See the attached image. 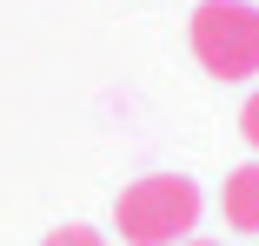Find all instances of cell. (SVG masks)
Returning a JSON list of instances; mask_svg holds the SVG:
<instances>
[{
    "mask_svg": "<svg viewBox=\"0 0 259 246\" xmlns=\"http://www.w3.org/2000/svg\"><path fill=\"white\" fill-rule=\"evenodd\" d=\"M199 213H206V193L186 173H146L113 200V226L126 246H180L199 233Z\"/></svg>",
    "mask_w": 259,
    "mask_h": 246,
    "instance_id": "1",
    "label": "cell"
},
{
    "mask_svg": "<svg viewBox=\"0 0 259 246\" xmlns=\"http://www.w3.org/2000/svg\"><path fill=\"white\" fill-rule=\"evenodd\" d=\"M186 40L213 80H252L259 73V0H199L186 20Z\"/></svg>",
    "mask_w": 259,
    "mask_h": 246,
    "instance_id": "2",
    "label": "cell"
},
{
    "mask_svg": "<svg viewBox=\"0 0 259 246\" xmlns=\"http://www.w3.org/2000/svg\"><path fill=\"white\" fill-rule=\"evenodd\" d=\"M220 213L233 233H259V160L226 173V193H220Z\"/></svg>",
    "mask_w": 259,
    "mask_h": 246,
    "instance_id": "3",
    "label": "cell"
},
{
    "mask_svg": "<svg viewBox=\"0 0 259 246\" xmlns=\"http://www.w3.org/2000/svg\"><path fill=\"white\" fill-rule=\"evenodd\" d=\"M40 246H107V233H93V226H60V233H47Z\"/></svg>",
    "mask_w": 259,
    "mask_h": 246,
    "instance_id": "4",
    "label": "cell"
},
{
    "mask_svg": "<svg viewBox=\"0 0 259 246\" xmlns=\"http://www.w3.org/2000/svg\"><path fill=\"white\" fill-rule=\"evenodd\" d=\"M239 133L252 140V153H259V87L246 93V107H239Z\"/></svg>",
    "mask_w": 259,
    "mask_h": 246,
    "instance_id": "5",
    "label": "cell"
},
{
    "mask_svg": "<svg viewBox=\"0 0 259 246\" xmlns=\"http://www.w3.org/2000/svg\"><path fill=\"white\" fill-rule=\"evenodd\" d=\"M180 246H220V239H180Z\"/></svg>",
    "mask_w": 259,
    "mask_h": 246,
    "instance_id": "6",
    "label": "cell"
}]
</instances>
